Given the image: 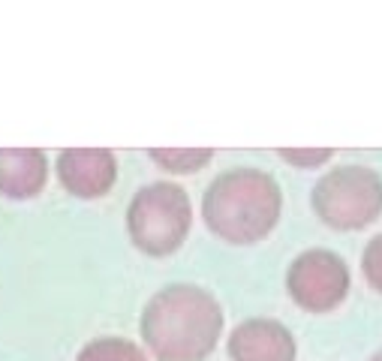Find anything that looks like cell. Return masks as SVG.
I'll return each instance as SVG.
<instances>
[{
  "mask_svg": "<svg viewBox=\"0 0 382 361\" xmlns=\"http://www.w3.org/2000/svg\"><path fill=\"white\" fill-rule=\"evenodd\" d=\"M190 226H193L190 196L172 180L144 184L126 208L130 241L148 256H172L187 241Z\"/></svg>",
  "mask_w": 382,
  "mask_h": 361,
  "instance_id": "cell-3",
  "label": "cell"
},
{
  "mask_svg": "<svg viewBox=\"0 0 382 361\" xmlns=\"http://www.w3.org/2000/svg\"><path fill=\"white\" fill-rule=\"evenodd\" d=\"M277 157L292 162L298 169H316V166H322V162H329L334 157V151H329V148H283V151H277Z\"/></svg>",
  "mask_w": 382,
  "mask_h": 361,
  "instance_id": "cell-12",
  "label": "cell"
},
{
  "mask_svg": "<svg viewBox=\"0 0 382 361\" xmlns=\"http://www.w3.org/2000/svg\"><path fill=\"white\" fill-rule=\"evenodd\" d=\"M76 361H148V355L126 337H97L81 346Z\"/></svg>",
  "mask_w": 382,
  "mask_h": 361,
  "instance_id": "cell-10",
  "label": "cell"
},
{
  "mask_svg": "<svg viewBox=\"0 0 382 361\" xmlns=\"http://www.w3.org/2000/svg\"><path fill=\"white\" fill-rule=\"evenodd\" d=\"M148 157L157 162L163 171H172V175H193V171L205 169L211 162L214 151L208 148H153L148 151Z\"/></svg>",
  "mask_w": 382,
  "mask_h": 361,
  "instance_id": "cell-9",
  "label": "cell"
},
{
  "mask_svg": "<svg viewBox=\"0 0 382 361\" xmlns=\"http://www.w3.org/2000/svg\"><path fill=\"white\" fill-rule=\"evenodd\" d=\"M283 193L268 171L253 166L226 169L202 196V220L226 244H256L280 220Z\"/></svg>",
  "mask_w": 382,
  "mask_h": 361,
  "instance_id": "cell-2",
  "label": "cell"
},
{
  "mask_svg": "<svg viewBox=\"0 0 382 361\" xmlns=\"http://www.w3.org/2000/svg\"><path fill=\"white\" fill-rule=\"evenodd\" d=\"M117 162L106 148H67L58 153V180L76 199H99L115 187Z\"/></svg>",
  "mask_w": 382,
  "mask_h": 361,
  "instance_id": "cell-6",
  "label": "cell"
},
{
  "mask_svg": "<svg viewBox=\"0 0 382 361\" xmlns=\"http://www.w3.org/2000/svg\"><path fill=\"white\" fill-rule=\"evenodd\" d=\"M310 205L338 232H358L382 214V178L370 166H338L316 180Z\"/></svg>",
  "mask_w": 382,
  "mask_h": 361,
  "instance_id": "cell-4",
  "label": "cell"
},
{
  "mask_svg": "<svg viewBox=\"0 0 382 361\" xmlns=\"http://www.w3.org/2000/svg\"><path fill=\"white\" fill-rule=\"evenodd\" d=\"M361 271H365V280L370 289H376L382 295V235L367 241L365 253H361Z\"/></svg>",
  "mask_w": 382,
  "mask_h": 361,
  "instance_id": "cell-11",
  "label": "cell"
},
{
  "mask_svg": "<svg viewBox=\"0 0 382 361\" xmlns=\"http://www.w3.org/2000/svg\"><path fill=\"white\" fill-rule=\"evenodd\" d=\"M286 292L307 313H331L349 295V268L334 250H304L286 271Z\"/></svg>",
  "mask_w": 382,
  "mask_h": 361,
  "instance_id": "cell-5",
  "label": "cell"
},
{
  "mask_svg": "<svg viewBox=\"0 0 382 361\" xmlns=\"http://www.w3.org/2000/svg\"><path fill=\"white\" fill-rule=\"evenodd\" d=\"M139 331L157 361H205L223 337V307L202 286L172 283L144 304Z\"/></svg>",
  "mask_w": 382,
  "mask_h": 361,
  "instance_id": "cell-1",
  "label": "cell"
},
{
  "mask_svg": "<svg viewBox=\"0 0 382 361\" xmlns=\"http://www.w3.org/2000/svg\"><path fill=\"white\" fill-rule=\"evenodd\" d=\"M370 361H382V349H379V352H376V355H374V358H370Z\"/></svg>",
  "mask_w": 382,
  "mask_h": 361,
  "instance_id": "cell-13",
  "label": "cell"
},
{
  "mask_svg": "<svg viewBox=\"0 0 382 361\" xmlns=\"http://www.w3.org/2000/svg\"><path fill=\"white\" fill-rule=\"evenodd\" d=\"M49 180V160L40 148H0V196L33 199Z\"/></svg>",
  "mask_w": 382,
  "mask_h": 361,
  "instance_id": "cell-8",
  "label": "cell"
},
{
  "mask_svg": "<svg viewBox=\"0 0 382 361\" xmlns=\"http://www.w3.org/2000/svg\"><path fill=\"white\" fill-rule=\"evenodd\" d=\"M232 361H295L298 346L292 331L277 319H244L229 334Z\"/></svg>",
  "mask_w": 382,
  "mask_h": 361,
  "instance_id": "cell-7",
  "label": "cell"
}]
</instances>
